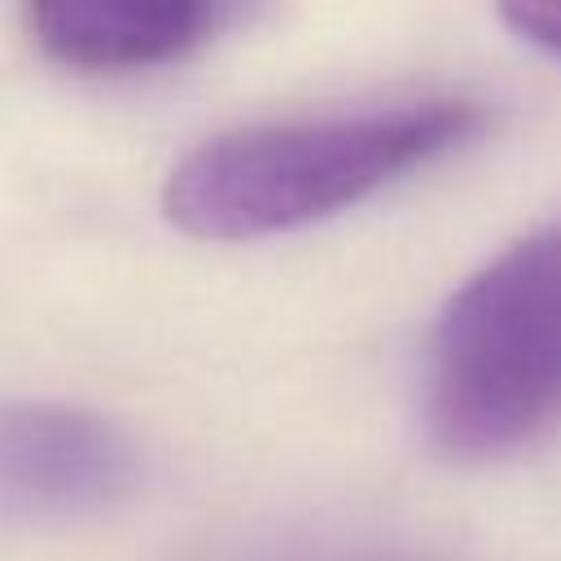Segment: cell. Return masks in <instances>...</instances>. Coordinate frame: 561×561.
<instances>
[{
    "mask_svg": "<svg viewBox=\"0 0 561 561\" xmlns=\"http://www.w3.org/2000/svg\"><path fill=\"white\" fill-rule=\"evenodd\" d=\"M140 473V447L118 421L79 403L0 399V517H92L131 500Z\"/></svg>",
    "mask_w": 561,
    "mask_h": 561,
    "instance_id": "obj_3",
    "label": "cell"
},
{
    "mask_svg": "<svg viewBox=\"0 0 561 561\" xmlns=\"http://www.w3.org/2000/svg\"><path fill=\"white\" fill-rule=\"evenodd\" d=\"M486 110L425 96L373 110L276 118L193 145L162 184V215L197 241H259L342 215L469 145Z\"/></svg>",
    "mask_w": 561,
    "mask_h": 561,
    "instance_id": "obj_1",
    "label": "cell"
},
{
    "mask_svg": "<svg viewBox=\"0 0 561 561\" xmlns=\"http://www.w3.org/2000/svg\"><path fill=\"white\" fill-rule=\"evenodd\" d=\"M263 0H18L35 48L79 75L175 66L245 22Z\"/></svg>",
    "mask_w": 561,
    "mask_h": 561,
    "instance_id": "obj_4",
    "label": "cell"
},
{
    "mask_svg": "<svg viewBox=\"0 0 561 561\" xmlns=\"http://www.w3.org/2000/svg\"><path fill=\"white\" fill-rule=\"evenodd\" d=\"M421 416L451 465L504 460L561 425V224L517 237L443 302Z\"/></svg>",
    "mask_w": 561,
    "mask_h": 561,
    "instance_id": "obj_2",
    "label": "cell"
},
{
    "mask_svg": "<svg viewBox=\"0 0 561 561\" xmlns=\"http://www.w3.org/2000/svg\"><path fill=\"white\" fill-rule=\"evenodd\" d=\"M495 13L517 39L561 61V0H495Z\"/></svg>",
    "mask_w": 561,
    "mask_h": 561,
    "instance_id": "obj_5",
    "label": "cell"
}]
</instances>
